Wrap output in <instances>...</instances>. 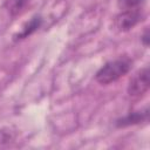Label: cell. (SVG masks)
Segmentation results:
<instances>
[{"mask_svg": "<svg viewBox=\"0 0 150 150\" xmlns=\"http://www.w3.org/2000/svg\"><path fill=\"white\" fill-rule=\"evenodd\" d=\"M141 41H142V43H143L145 47L149 46V28H148V27L144 29V32H143V34H142V36H141Z\"/></svg>", "mask_w": 150, "mask_h": 150, "instance_id": "ba28073f", "label": "cell"}, {"mask_svg": "<svg viewBox=\"0 0 150 150\" xmlns=\"http://www.w3.org/2000/svg\"><path fill=\"white\" fill-rule=\"evenodd\" d=\"M42 22H43V19H42L41 15H39V14L34 15L28 22H26V23L23 25L22 29H21L19 33L14 34L13 40H14V41H20V40H23V39L28 38V36H30L32 34H34V33L41 27Z\"/></svg>", "mask_w": 150, "mask_h": 150, "instance_id": "5b68a950", "label": "cell"}, {"mask_svg": "<svg viewBox=\"0 0 150 150\" xmlns=\"http://www.w3.org/2000/svg\"><path fill=\"white\" fill-rule=\"evenodd\" d=\"M143 19V13L141 8L121 11L114 20V26L118 32H128L139 23Z\"/></svg>", "mask_w": 150, "mask_h": 150, "instance_id": "3957f363", "label": "cell"}, {"mask_svg": "<svg viewBox=\"0 0 150 150\" xmlns=\"http://www.w3.org/2000/svg\"><path fill=\"white\" fill-rule=\"evenodd\" d=\"M131 66H132V61L129 57L127 56L118 57L102 66L97 70L95 79L100 84H110L117 81L118 79H121L122 76H124L125 74H128L131 69Z\"/></svg>", "mask_w": 150, "mask_h": 150, "instance_id": "6da1fadb", "label": "cell"}, {"mask_svg": "<svg viewBox=\"0 0 150 150\" xmlns=\"http://www.w3.org/2000/svg\"><path fill=\"white\" fill-rule=\"evenodd\" d=\"M30 1L32 0H5L2 7L9 16L15 18L29 6Z\"/></svg>", "mask_w": 150, "mask_h": 150, "instance_id": "8992f818", "label": "cell"}, {"mask_svg": "<svg viewBox=\"0 0 150 150\" xmlns=\"http://www.w3.org/2000/svg\"><path fill=\"white\" fill-rule=\"evenodd\" d=\"M150 88V70L148 67H144L137 70L129 81L128 94L132 98H139L144 96Z\"/></svg>", "mask_w": 150, "mask_h": 150, "instance_id": "7a4b0ae2", "label": "cell"}, {"mask_svg": "<svg viewBox=\"0 0 150 150\" xmlns=\"http://www.w3.org/2000/svg\"><path fill=\"white\" fill-rule=\"evenodd\" d=\"M148 115H149V110H148V108H145L144 110H141V111L129 112L127 116L116 120L115 124L117 128H125L129 125H135V124H138L142 122H146Z\"/></svg>", "mask_w": 150, "mask_h": 150, "instance_id": "277c9868", "label": "cell"}, {"mask_svg": "<svg viewBox=\"0 0 150 150\" xmlns=\"http://www.w3.org/2000/svg\"><path fill=\"white\" fill-rule=\"evenodd\" d=\"M143 0H117V5L121 11L141 8Z\"/></svg>", "mask_w": 150, "mask_h": 150, "instance_id": "52a82bcc", "label": "cell"}]
</instances>
